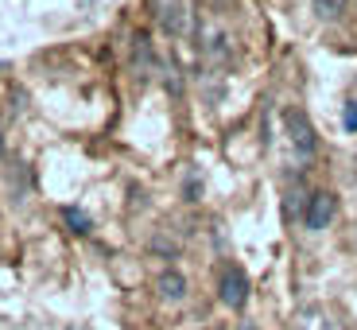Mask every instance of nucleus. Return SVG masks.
<instances>
[{
    "instance_id": "1",
    "label": "nucleus",
    "mask_w": 357,
    "mask_h": 330,
    "mask_svg": "<svg viewBox=\"0 0 357 330\" xmlns=\"http://www.w3.org/2000/svg\"><path fill=\"white\" fill-rule=\"evenodd\" d=\"M284 133H287V140H291V148H295L299 160H311V156L319 152V133H314L311 117H307L299 105L284 109Z\"/></svg>"
},
{
    "instance_id": "2",
    "label": "nucleus",
    "mask_w": 357,
    "mask_h": 330,
    "mask_svg": "<svg viewBox=\"0 0 357 330\" xmlns=\"http://www.w3.org/2000/svg\"><path fill=\"white\" fill-rule=\"evenodd\" d=\"M218 299H222L229 311H241L245 303H249V272H245L241 264H222V272H218Z\"/></svg>"
},
{
    "instance_id": "3",
    "label": "nucleus",
    "mask_w": 357,
    "mask_h": 330,
    "mask_svg": "<svg viewBox=\"0 0 357 330\" xmlns=\"http://www.w3.org/2000/svg\"><path fill=\"white\" fill-rule=\"evenodd\" d=\"M152 12H155V24L167 31V36H187L190 31V16H187V4L183 0H152Z\"/></svg>"
},
{
    "instance_id": "4",
    "label": "nucleus",
    "mask_w": 357,
    "mask_h": 330,
    "mask_svg": "<svg viewBox=\"0 0 357 330\" xmlns=\"http://www.w3.org/2000/svg\"><path fill=\"white\" fill-rule=\"evenodd\" d=\"M334 210H338V198L331 195V190H314L311 198H307V210H303V225L311 233H319V230H326L331 225V218H334Z\"/></svg>"
},
{
    "instance_id": "5",
    "label": "nucleus",
    "mask_w": 357,
    "mask_h": 330,
    "mask_svg": "<svg viewBox=\"0 0 357 330\" xmlns=\"http://www.w3.org/2000/svg\"><path fill=\"white\" fill-rule=\"evenodd\" d=\"M155 292H160L163 303H183V299H187V276L175 272V268H167V272L155 276Z\"/></svg>"
},
{
    "instance_id": "6",
    "label": "nucleus",
    "mask_w": 357,
    "mask_h": 330,
    "mask_svg": "<svg viewBox=\"0 0 357 330\" xmlns=\"http://www.w3.org/2000/svg\"><path fill=\"white\" fill-rule=\"evenodd\" d=\"M202 54H206V63H210V66H225V63H229V47H225V36H222V31H206V36H202Z\"/></svg>"
},
{
    "instance_id": "7",
    "label": "nucleus",
    "mask_w": 357,
    "mask_h": 330,
    "mask_svg": "<svg viewBox=\"0 0 357 330\" xmlns=\"http://www.w3.org/2000/svg\"><path fill=\"white\" fill-rule=\"evenodd\" d=\"M346 4H349V0H311L314 16H319L322 24H331V20H338L342 12H346Z\"/></svg>"
},
{
    "instance_id": "8",
    "label": "nucleus",
    "mask_w": 357,
    "mask_h": 330,
    "mask_svg": "<svg viewBox=\"0 0 357 330\" xmlns=\"http://www.w3.org/2000/svg\"><path fill=\"white\" fill-rule=\"evenodd\" d=\"M63 218H66V225H70L74 233H89V230H93L89 214H86V210H78V206H63Z\"/></svg>"
},
{
    "instance_id": "9",
    "label": "nucleus",
    "mask_w": 357,
    "mask_h": 330,
    "mask_svg": "<svg viewBox=\"0 0 357 330\" xmlns=\"http://www.w3.org/2000/svg\"><path fill=\"white\" fill-rule=\"evenodd\" d=\"M342 125H346L349 133H357V101H349V105H346V117H342Z\"/></svg>"
},
{
    "instance_id": "10",
    "label": "nucleus",
    "mask_w": 357,
    "mask_h": 330,
    "mask_svg": "<svg viewBox=\"0 0 357 330\" xmlns=\"http://www.w3.org/2000/svg\"><path fill=\"white\" fill-rule=\"evenodd\" d=\"M198 190H202V179L190 175V183H187V198H190V202H198Z\"/></svg>"
},
{
    "instance_id": "11",
    "label": "nucleus",
    "mask_w": 357,
    "mask_h": 330,
    "mask_svg": "<svg viewBox=\"0 0 357 330\" xmlns=\"http://www.w3.org/2000/svg\"><path fill=\"white\" fill-rule=\"evenodd\" d=\"M210 4H214V8H218V12H229V8H233V4H237V0H210Z\"/></svg>"
}]
</instances>
